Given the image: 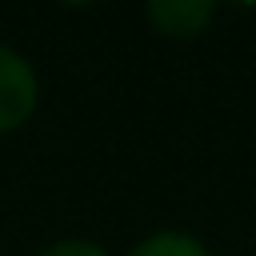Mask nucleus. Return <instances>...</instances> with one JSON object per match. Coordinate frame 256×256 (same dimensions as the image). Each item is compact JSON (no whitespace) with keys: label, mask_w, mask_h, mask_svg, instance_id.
I'll return each instance as SVG.
<instances>
[{"label":"nucleus","mask_w":256,"mask_h":256,"mask_svg":"<svg viewBox=\"0 0 256 256\" xmlns=\"http://www.w3.org/2000/svg\"><path fill=\"white\" fill-rule=\"evenodd\" d=\"M36 108V72L32 64L0 44V132L20 128Z\"/></svg>","instance_id":"obj_1"},{"label":"nucleus","mask_w":256,"mask_h":256,"mask_svg":"<svg viewBox=\"0 0 256 256\" xmlns=\"http://www.w3.org/2000/svg\"><path fill=\"white\" fill-rule=\"evenodd\" d=\"M212 4L208 0H156L148 4V20L160 36H200L204 24H212Z\"/></svg>","instance_id":"obj_2"},{"label":"nucleus","mask_w":256,"mask_h":256,"mask_svg":"<svg viewBox=\"0 0 256 256\" xmlns=\"http://www.w3.org/2000/svg\"><path fill=\"white\" fill-rule=\"evenodd\" d=\"M128 256H212V252H208V248H204V240H196L192 232L164 228V232L144 236Z\"/></svg>","instance_id":"obj_3"},{"label":"nucleus","mask_w":256,"mask_h":256,"mask_svg":"<svg viewBox=\"0 0 256 256\" xmlns=\"http://www.w3.org/2000/svg\"><path fill=\"white\" fill-rule=\"evenodd\" d=\"M40 256H108V252L100 244H92V240H60V244L44 248Z\"/></svg>","instance_id":"obj_4"}]
</instances>
